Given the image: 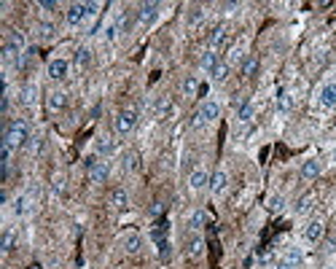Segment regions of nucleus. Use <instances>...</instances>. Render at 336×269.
Listing matches in <instances>:
<instances>
[{"mask_svg": "<svg viewBox=\"0 0 336 269\" xmlns=\"http://www.w3.org/2000/svg\"><path fill=\"white\" fill-rule=\"evenodd\" d=\"M30 124L24 118H14V121L6 124L3 129V143H8L11 148H22V146H30Z\"/></svg>", "mask_w": 336, "mask_h": 269, "instance_id": "obj_1", "label": "nucleus"}, {"mask_svg": "<svg viewBox=\"0 0 336 269\" xmlns=\"http://www.w3.org/2000/svg\"><path fill=\"white\" fill-rule=\"evenodd\" d=\"M134 127H137V111H134V108H127V111H121L116 116V132L129 134Z\"/></svg>", "mask_w": 336, "mask_h": 269, "instance_id": "obj_2", "label": "nucleus"}, {"mask_svg": "<svg viewBox=\"0 0 336 269\" xmlns=\"http://www.w3.org/2000/svg\"><path fill=\"white\" fill-rule=\"evenodd\" d=\"M156 19H159V3H143V6L137 8V22L140 24L151 27Z\"/></svg>", "mask_w": 336, "mask_h": 269, "instance_id": "obj_3", "label": "nucleus"}, {"mask_svg": "<svg viewBox=\"0 0 336 269\" xmlns=\"http://www.w3.org/2000/svg\"><path fill=\"white\" fill-rule=\"evenodd\" d=\"M65 19H67V24H81L84 19H86V3H73V6L67 8V14H65Z\"/></svg>", "mask_w": 336, "mask_h": 269, "instance_id": "obj_4", "label": "nucleus"}, {"mask_svg": "<svg viewBox=\"0 0 336 269\" xmlns=\"http://www.w3.org/2000/svg\"><path fill=\"white\" fill-rule=\"evenodd\" d=\"M67 73H70V65L65 62V59H51V62H49V78L62 81V78H67Z\"/></svg>", "mask_w": 336, "mask_h": 269, "instance_id": "obj_5", "label": "nucleus"}, {"mask_svg": "<svg viewBox=\"0 0 336 269\" xmlns=\"http://www.w3.org/2000/svg\"><path fill=\"white\" fill-rule=\"evenodd\" d=\"M108 175H110V167L105 162H97L89 167V183H102L108 181Z\"/></svg>", "mask_w": 336, "mask_h": 269, "instance_id": "obj_6", "label": "nucleus"}, {"mask_svg": "<svg viewBox=\"0 0 336 269\" xmlns=\"http://www.w3.org/2000/svg\"><path fill=\"white\" fill-rule=\"evenodd\" d=\"M188 186H191V191H202V188L210 186V175L204 170H194L188 175Z\"/></svg>", "mask_w": 336, "mask_h": 269, "instance_id": "obj_7", "label": "nucleus"}, {"mask_svg": "<svg viewBox=\"0 0 336 269\" xmlns=\"http://www.w3.org/2000/svg\"><path fill=\"white\" fill-rule=\"evenodd\" d=\"M320 172H323V164H320L318 159H307V162L302 164V178L304 181H315Z\"/></svg>", "mask_w": 336, "mask_h": 269, "instance_id": "obj_8", "label": "nucleus"}, {"mask_svg": "<svg viewBox=\"0 0 336 269\" xmlns=\"http://www.w3.org/2000/svg\"><path fill=\"white\" fill-rule=\"evenodd\" d=\"M226 186H229V175H226L223 170H215L213 175H210V186H207V188H210L213 194H220Z\"/></svg>", "mask_w": 336, "mask_h": 269, "instance_id": "obj_9", "label": "nucleus"}, {"mask_svg": "<svg viewBox=\"0 0 336 269\" xmlns=\"http://www.w3.org/2000/svg\"><path fill=\"white\" fill-rule=\"evenodd\" d=\"M89 65H92V51H89L86 46H81L73 54V67H76V70H86Z\"/></svg>", "mask_w": 336, "mask_h": 269, "instance_id": "obj_10", "label": "nucleus"}, {"mask_svg": "<svg viewBox=\"0 0 336 269\" xmlns=\"http://www.w3.org/2000/svg\"><path fill=\"white\" fill-rule=\"evenodd\" d=\"M320 237H323V221L315 218V221H309L307 226H304V240H307V242H318Z\"/></svg>", "mask_w": 336, "mask_h": 269, "instance_id": "obj_11", "label": "nucleus"}, {"mask_svg": "<svg viewBox=\"0 0 336 269\" xmlns=\"http://www.w3.org/2000/svg\"><path fill=\"white\" fill-rule=\"evenodd\" d=\"M320 105L336 108V84H325V86L320 89Z\"/></svg>", "mask_w": 336, "mask_h": 269, "instance_id": "obj_12", "label": "nucleus"}, {"mask_svg": "<svg viewBox=\"0 0 336 269\" xmlns=\"http://www.w3.org/2000/svg\"><path fill=\"white\" fill-rule=\"evenodd\" d=\"M226 38H229L226 27H215L213 33L207 35V43H210V49H213V51H218V49L223 46V43H226Z\"/></svg>", "mask_w": 336, "mask_h": 269, "instance_id": "obj_13", "label": "nucleus"}, {"mask_svg": "<svg viewBox=\"0 0 336 269\" xmlns=\"http://www.w3.org/2000/svg\"><path fill=\"white\" fill-rule=\"evenodd\" d=\"M199 113L204 116V121H215V118L220 116V105L218 102H213V100H207V102H202V108H199Z\"/></svg>", "mask_w": 336, "mask_h": 269, "instance_id": "obj_14", "label": "nucleus"}, {"mask_svg": "<svg viewBox=\"0 0 336 269\" xmlns=\"http://www.w3.org/2000/svg\"><path fill=\"white\" fill-rule=\"evenodd\" d=\"M172 111H175V105H172V100H169V97H159V100H156V105H153V113H156V118H167Z\"/></svg>", "mask_w": 336, "mask_h": 269, "instance_id": "obj_15", "label": "nucleus"}, {"mask_svg": "<svg viewBox=\"0 0 336 269\" xmlns=\"http://www.w3.org/2000/svg\"><path fill=\"white\" fill-rule=\"evenodd\" d=\"M110 205L116 207V210H127L129 207V194L124 188H116V191L110 194Z\"/></svg>", "mask_w": 336, "mask_h": 269, "instance_id": "obj_16", "label": "nucleus"}, {"mask_svg": "<svg viewBox=\"0 0 336 269\" xmlns=\"http://www.w3.org/2000/svg\"><path fill=\"white\" fill-rule=\"evenodd\" d=\"M218 62H220V57H218V51H213V49L202 51V57H199V67H204V70H213Z\"/></svg>", "mask_w": 336, "mask_h": 269, "instance_id": "obj_17", "label": "nucleus"}, {"mask_svg": "<svg viewBox=\"0 0 336 269\" xmlns=\"http://www.w3.org/2000/svg\"><path fill=\"white\" fill-rule=\"evenodd\" d=\"M65 105H67V94H65V92H59V89H57V92L49 94V108H51V111H62Z\"/></svg>", "mask_w": 336, "mask_h": 269, "instance_id": "obj_18", "label": "nucleus"}, {"mask_svg": "<svg viewBox=\"0 0 336 269\" xmlns=\"http://www.w3.org/2000/svg\"><path fill=\"white\" fill-rule=\"evenodd\" d=\"M113 151H116V140H113V137H108V134L97 137V153L108 156V153H113Z\"/></svg>", "mask_w": 336, "mask_h": 269, "instance_id": "obj_19", "label": "nucleus"}, {"mask_svg": "<svg viewBox=\"0 0 336 269\" xmlns=\"http://www.w3.org/2000/svg\"><path fill=\"white\" fill-rule=\"evenodd\" d=\"M8 43H11V46L17 49L19 54H24V46H27V38H24V33H19V30H11V33H8Z\"/></svg>", "mask_w": 336, "mask_h": 269, "instance_id": "obj_20", "label": "nucleus"}, {"mask_svg": "<svg viewBox=\"0 0 336 269\" xmlns=\"http://www.w3.org/2000/svg\"><path fill=\"white\" fill-rule=\"evenodd\" d=\"M180 89H183L185 97H194V94H197L202 86H199V78H197V76H185V78H183V86H180Z\"/></svg>", "mask_w": 336, "mask_h": 269, "instance_id": "obj_21", "label": "nucleus"}, {"mask_svg": "<svg viewBox=\"0 0 336 269\" xmlns=\"http://www.w3.org/2000/svg\"><path fill=\"white\" fill-rule=\"evenodd\" d=\"M229 70H232V67H229V62H218L213 70H210V76H213L215 84H220V81H226V78H229Z\"/></svg>", "mask_w": 336, "mask_h": 269, "instance_id": "obj_22", "label": "nucleus"}, {"mask_svg": "<svg viewBox=\"0 0 336 269\" xmlns=\"http://www.w3.org/2000/svg\"><path fill=\"white\" fill-rule=\"evenodd\" d=\"M14 242H17V234H14V229H6V232H3V237H0V251H3V253L14 251Z\"/></svg>", "mask_w": 336, "mask_h": 269, "instance_id": "obj_23", "label": "nucleus"}, {"mask_svg": "<svg viewBox=\"0 0 336 269\" xmlns=\"http://www.w3.org/2000/svg\"><path fill=\"white\" fill-rule=\"evenodd\" d=\"M140 245H143L140 234H127V237H124V251H127V253H137Z\"/></svg>", "mask_w": 336, "mask_h": 269, "instance_id": "obj_24", "label": "nucleus"}, {"mask_svg": "<svg viewBox=\"0 0 336 269\" xmlns=\"http://www.w3.org/2000/svg\"><path fill=\"white\" fill-rule=\"evenodd\" d=\"M14 213H17V216H27L30 213V197L27 194H19L17 197V202H14Z\"/></svg>", "mask_w": 336, "mask_h": 269, "instance_id": "obj_25", "label": "nucleus"}, {"mask_svg": "<svg viewBox=\"0 0 336 269\" xmlns=\"http://www.w3.org/2000/svg\"><path fill=\"white\" fill-rule=\"evenodd\" d=\"M35 100H38V86L35 84H27L22 89V102L24 105H35Z\"/></svg>", "mask_w": 336, "mask_h": 269, "instance_id": "obj_26", "label": "nucleus"}, {"mask_svg": "<svg viewBox=\"0 0 336 269\" xmlns=\"http://www.w3.org/2000/svg\"><path fill=\"white\" fill-rule=\"evenodd\" d=\"M312 205H315V197H312V194H304V197L296 199V213H309V210H312Z\"/></svg>", "mask_w": 336, "mask_h": 269, "instance_id": "obj_27", "label": "nucleus"}, {"mask_svg": "<svg viewBox=\"0 0 336 269\" xmlns=\"http://www.w3.org/2000/svg\"><path fill=\"white\" fill-rule=\"evenodd\" d=\"M19 57H22V54H19L17 51V49H14L11 46V43H3V62H6V65H11V62H19Z\"/></svg>", "mask_w": 336, "mask_h": 269, "instance_id": "obj_28", "label": "nucleus"}, {"mask_svg": "<svg viewBox=\"0 0 336 269\" xmlns=\"http://www.w3.org/2000/svg\"><path fill=\"white\" fill-rule=\"evenodd\" d=\"M255 73H258V59H255V57H248V59L242 62V76H245V78H253Z\"/></svg>", "mask_w": 336, "mask_h": 269, "instance_id": "obj_29", "label": "nucleus"}, {"mask_svg": "<svg viewBox=\"0 0 336 269\" xmlns=\"http://www.w3.org/2000/svg\"><path fill=\"white\" fill-rule=\"evenodd\" d=\"M253 116H255V108H253V102H248L245 108H239L237 111V118H239V124H250L253 121Z\"/></svg>", "mask_w": 336, "mask_h": 269, "instance_id": "obj_30", "label": "nucleus"}, {"mask_svg": "<svg viewBox=\"0 0 336 269\" xmlns=\"http://www.w3.org/2000/svg\"><path fill=\"white\" fill-rule=\"evenodd\" d=\"M140 167V156L134 151H129V153H124V170L127 172H134Z\"/></svg>", "mask_w": 336, "mask_h": 269, "instance_id": "obj_31", "label": "nucleus"}, {"mask_svg": "<svg viewBox=\"0 0 336 269\" xmlns=\"http://www.w3.org/2000/svg\"><path fill=\"white\" fill-rule=\"evenodd\" d=\"M11 153H14V148L8 146V143H3V151H0V162H3V175H6L8 167H11Z\"/></svg>", "mask_w": 336, "mask_h": 269, "instance_id": "obj_32", "label": "nucleus"}, {"mask_svg": "<svg viewBox=\"0 0 336 269\" xmlns=\"http://www.w3.org/2000/svg\"><path fill=\"white\" fill-rule=\"evenodd\" d=\"M38 38H43V41L54 38V24L51 22H41V24H38Z\"/></svg>", "mask_w": 336, "mask_h": 269, "instance_id": "obj_33", "label": "nucleus"}, {"mask_svg": "<svg viewBox=\"0 0 336 269\" xmlns=\"http://www.w3.org/2000/svg\"><path fill=\"white\" fill-rule=\"evenodd\" d=\"M245 51L242 49H232V51H229V67H232V65H239V67H242V62H245Z\"/></svg>", "mask_w": 336, "mask_h": 269, "instance_id": "obj_34", "label": "nucleus"}, {"mask_svg": "<svg viewBox=\"0 0 336 269\" xmlns=\"http://www.w3.org/2000/svg\"><path fill=\"white\" fill-rule=\"evenodd\" d=\"M202 248H204L202 237H194V240H188V256H191V258H197L199 253H202Z\"/></svg>", "mask_w": 336, "mask_h": 269, "instance_id": "obj_35", "label": "nucleus"}, {"mask_svg": "<svg viewBox=\"0 0 336 269\" xmlns=\"http://www.w3.org/2000/svg\"><path fill=\"white\" fill-rule=\"evenodd\" d=\"M30 148H33V153H41L43 148H46V137H43V134H33V137H30Z\"/></svg>", "mask_w": 336, "mask_h": 269, "instance_id": "obj_36", "label": "nucleus"}, {"mask_svg": "<svg viewBox=\"0 0 336 269\" xmlns=\"http://www.w3.org/2000/svg\"><path fill=\"white\" fill-rule=\"evenodd\" d=\"M277 111L280 113H288L290 111V94L288 92H280L277 94Z\"/></svg>", "mask_w": 336, "mask_h": 269, "instance_id": "obj_37", "label": "nucleus"}, {"mask_svg": "<svg viewBox=\"0 0 336 269\" xmlns=\"http://www.w3.org/2000/svg\"><path fill=\"white\" fill-rule=\"evenodd\" d=\"M202 19H204V8L202 6H197V8H191V11H188V24H191V27H194V24H199Z\"/></svg>", "mask_w": 336, "mask_h": 269, "instance_id": "obj_38", "label": "nucleus"}, {"mask_svg": "<svg viewBox=\"0 0 336 269\" xmlns=\"http://www.w3.org/2000/svg\"><path fill=\"white\" fill-rule=\"evenodd\" d=\"M202 226H204V213L194 210V216L188 218V229H202Z\"/></svg>", "mask_w": 336, "mask_h": 269, "instance_id": "obj_39", "label": "nucleus"}, {"mask_svg": "<svg viewBox=\"0 0 336 269\" xmlns=\"http://www.w3.org/2000/svg\"><path fill=\"white\" fill-rule=\"evenodd\" d=\"M283 205H285V199L280 197V194L269 197V210H272V213H280V210H283Z\"/></svg>", "mask_w": 336, "mask_h": 269, "instance_id": "obj_40", "label": "nucleus"}, {"mask_svg": "<svg viewBox=\"0 0 336 269\" xmlns=\"http://www.w3.org/2000/svg\"><path fill=\"white\" fill-rule=\"evenodd\" d=\"M248 102H250V100L245 97V94H234V97H232V108H234V111H239V108H245V105H248Z\"/></svg>", "mask_w": 336, "mask_h": 269, "instance_id": "obj_41", "label": "nucleus"}, {"mask_svg": "<svg viewBox=\"0 0 336 269\" xmlns=\"http://www.w3.org/2000/svg\"><path fill=\"white\" fill-rule=\"evenodd\" d=\"M118 35H121L118 24H116V22H113V24H108V30H105V38H108V41H116Z\"/></svg>", "mask_w": 336, "mask_h": 269, "instance_id": "obj_42", "label": "nucleus"}, {"mask_svg": "<svg viewBox=\"0 0 336 269\" xmlns=\"http://www.w3.org/2000/svg\"><path fill=\"white\" fill-rule=\"evenodd\" d=\"M285 258H288L290 264H296V267H299V264H302V251H299V248H293V251H288V256H285Z\"/></svg>", "mask_w": 336, "mask_h": 269, "instance_id": "obj_43", "label": "nucleus"}, {"mask_svg": "<svg viewBox=\"0 0 336 269\" xmlns=\"http://www.w3.org/2000/svg\"><path fill=\"white\" fill-rule=\"evenodd\" d=\"M204 124H207V121H204V116L197 111V113H194V116H191V127H194V129H202Z\"/></svg>", "mask_w": 336, "mask_h": 269, "instance_id": "obj_44", "label": "nucleus"}, {"mask_svg": "<svg viewBox=\"0 0 336 269\" xmlns=\"http://www.w3.org/2000/svg\"><path fill=\"white\" fill-rule=\"evenodd\" d=\"M156 245H159V256L167 258V256H169V242H167V240H162V242H156Z\"/></svg>", "mask_w": 336, "mask_h": 269, "instance_id": "obj_45", "label": "nucleus"}, {"mask_svg": "<svg viewBox=\"0 0 336 269\" xmlns=\"http://www.w3.org/2000/svg\"><path fill=\"white\" fill-rule=\"evenodd\" d=\"M38 8H41V11H54V8H57V3H54V0H41V3H38Z\"/></svg>", "mask_w": 336, "mask_h": 269, "instance_id": "obj_46", "label": "nucleus"}, {"mask_svg": "<svg viewBox=\"0 0 336 269\" xmlns=\"http://www.w3.org/2000/svg\"><path fill=\"white\" fill-rule=\"evenodd\" d=\"M274 269H299V267H296V264H290L288 258H280V261L274 264Z\"/></svg>", "mask_w": 336, "mask_h": 269, "instance_id": "obj_47", "label": "nucleus"}, {"mask_svg": "<svg viewBox=\"0 0 336 269\" xmlns=\"http://www.w3.org/2000/svg\"><path fill=\"white\" fill-rule=\"evenodd\" d=\"M97 8L100 3H86V17H97Z\"/></svg>", "mask_w": 336, "mask_h": 269, "instance_id": "obj_48", "label": "nucleus"}, {"mask_svg": "<svg viewBox=\"0 0 336 269\" xmlns=\"http://www.w3.org/2000/svg\"><path fill=\"white\" fill-rule=\"evenodd\" d=\"M54 191L65 194V181H62V178H54Z\"/></svg>", "mask_w": 336, "mask_h": 269, "instance_id": "obj_49", "label": "nucleus"}, {"mask_svg": "<svg viewBox=\"0 0 336 269\" xmlns=\"http://www.w3.org/2000/svg\"><path fill=\"white\" fill-rule=\"evenodd\" d=\"M162 210H164V205H162V202H156V205L151 207V216H162Z\"/></svg>", "mask_w": 336, "mask_h": 269, "instance_id": "obj_50", "label": "nucleus"}, {"mask_svg": "<svg viewBox=\"0 0 336 269\" xmlns=\"http://www.w3.org/2000/svg\"><path fill=\"white\" fill-rule=\"evenodd\" d=\"M331 159H334V164H336V151H334V156H331Z\"/></svg>", "mask_w": 336, "mask_h": 269, "instance_id": "obj_51", "label": "nucleus"}]
</instances>
